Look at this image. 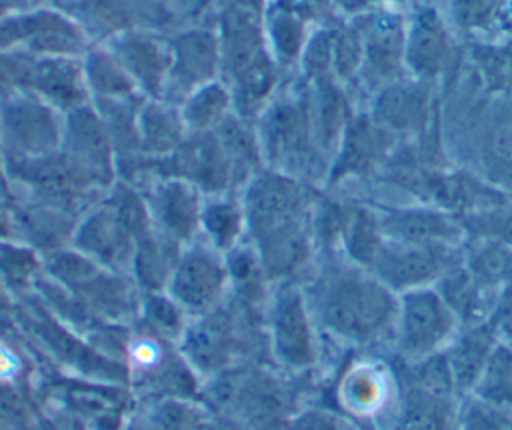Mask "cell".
Returning <instances> with one entry per match:
<instances>
[{"label":"cell","mask_w":512,"mask_h":430,"mask_svg":"<svg viewBox=\"0 0 512 430\" xmlns=\"http://www.w3.org/2000/svg\"><path fill=\"white\" fill-rule=\"evenodd\" d=\"M320 312L334 332L366 342L388 328L396 314V302L378 282L356 272H342L324 284Z\"/></svg>","instance_id":"1"},{"label":"cell","mask_w":512,"mask_h":430,"mask_svg":"<svg viewBox=\"0 0 512 430\" xmlns=\"http://www.w3.org/2000/svg\"><path fill=\"white\" fill-rule=\"evenodd\" d=\"M452 316L444 300L432 292H410L400 312V344L410 356L434 350L450 332Z\"/></svg>","instance_id":"2"},{"label":"cell","mask_w":512,"mask_h":430,"mask_svg":"<svg viewBox=\"0 0 512 430\" xmlns=\"http://www.w3.org/2000/svg\"><path fill=\"white\" fill-rule=\"evenodd\" d=\"M450 264V254L442 246H412L386 248L382 246L374 268L382 280L394 288H406L426 282L440 274Z\"/></svg>","instance_id":"3"},{"label":"cell","mask_w":512,"mask_h":430,"mask_svg":"<svg viewBox=\"0 0 512 430\" xmlns=\"http://www.w3.org/2000/svg\"><path fill=\"white\" fill-rule=\"evenodd\" d=\"M30 92L58 108H78L88 96L82 64L72 56H38L34 60Z\"/></svg>","instance_id":"4"},{"label":"cell","mask_w":512,"mask_h":430,"mask_svg":"<svg viewBox=\"0 0 512 430\" xmlns=\"http://www.w3.org/2000/svg\"><path fill=\"white\" fill-rule=\"evenodd\" d=\"M170 56L172 66L168 82L174 80L180 88L188 90L186 94L212 82L220 64L218 42L204 32L180 36L170 48Z\"/></svg>","instance_id":"5"},{"label":"cell","mask_w":512,"mask_h":430,"mask_svg":"<svg viewBox=\"0 0 512 430\" xmlns=\"http://www.w3.org/2000/svg\"><path fill=\"white\" fill-rule=\"evenodd\" d=\"M30 94L32 92H24L20 100H16V94L10 96V106H6L4 112V126L20 148L42 154L52 146L54 138H58V128L52 106L32 100Z\"/></svg>","instance_id":"6"},{"label":"cell","mask_w":512,"mask_h":430,"mask_svg":"<svg viewBox=\"0 0 512 430\" xmlns=\"http://www.w3.org/2000/svg\"><path fill=\"white\" fill-rule=\"evenodd\" d=\"M114 56L130 74L136 88L140 86L150 94H160L170 78V48H162L154 40L142 36L122 38L114 48Z\"/></svg>","instance_id":"7"},{"label":"cell","mask_w":512,"mask_h":430,"mask_svg":"<svg viewBox=\"0 0 512 430\" xmlns=\"http://www.w3.org/2000/svg\"><path fill=\"white\" fill-rule=\"evenodd\" d=\"M224 282L222 266L206 252H192L182 258L174 272V294L190 308L208 306L220 292Z\"/></svg>","instance_id":"8"},{"label":"cell","mask_w":512,"mask_h":430,"mask_svg":"<svg viewBox=\"0 0 512 430\" xmlns=\"http://www.w3.org/2000/svg\"><path fill=\"white\" fill-rule=\"evenodd\" d=\"M384 232L412 246H442L458 236V226L428 210H394L382 220Z\"/></svg>","instance_id":"9"},{"label":"cell","mask_w":512,"mask_h":430,"mask_svg":"<svg viewBox=\"0 0 512 430\" xmlns=\"http://www.w3.org/2000/svg\"><path fill=\"white\" fill-rule=\"evenodd\" d=\"M70 142L74 150V164L86 172L98 174L108 166V136L100 118L86 106H78L70 114Z\"/></svg>","instance_id":"10"},{"label":"cell","mask_w":512,"mask_h":430,"mask_svg":"<svg viewBox=\"0 0 512 430\" xmlns=\"http://www.w3.org/2000/svg\"><path fill=\"white\" fill-rule=\"evenodd\" d=\"M276 346L292 366H306L312 360V338L298 296H288L278 304Z\"/></svg>","instance_id":"11"},{"label":"cell","mask_w":512,"mask_h":430,"mask_svg":"<svg viewBox=\"0 0 512 430\" xmlns=\"http://www.w3.org/2000/svg\"><path fill=\"white\" fill-rule=\"evenodd\" d=\"M494 350L492 326H478L470 330L446 356L452 382L458 388H470L484 372Z\"/></svg>","instance_id":"12"},{"label":"cell","mask_w":512,"mask_h":430,"mask_svg":"<svg viewBox=\"0 0 512 430\" xmlns=\"http://www.w3.org/2000/svg\"><path fill=\"white\" fill-rule=\"evenodd\" d=\"M156 210L166 232L176 238H186L200 218L196 194L184 182H168L158 192Z\"/></svg>","instance_id":"13"},{"label":"cell","mask_w":512,"mask_h":430,"mask_svg":"<svg viewBox=\"0 0 512 430\" xmlns=\"http://www.w3.org/2000/svg\"><path fill=\"white\" fill-rule=\"evenodd\" d=\"M84 78L88 90L102 98H124L136 90L134 80L124 70L114 52H90L84 58Z\"/></svg>","instance_id":"14"},{"label":"cell","mask_w":512,"mask_h":430,"mask_svg":"<svg viewBox=\"0 0 512 430\" xmlns=\"http://www.w3.org/2000/svg\"><path fill=\"white\" fill-rule=\"evenodd\" d=\"M232 104V94L218 82H208L186 96V104L182 110L184 124L194 130H208L212 126L222 124L228 114V106Z\"/></svg>","instance_id":"15"},{"label":"cell","mask_w":512,"mask_h":430,"mask_svg":"<svg viewBox=\"0 0 512 430\" xmlns=\"http://www.w3.org/2000/svg\"><path fill=\"white\" fill-rule=\"evenodd\" d=\"M184 126L186 124L182 114H176L162 104H148L138 114V128L144 144L150 150H170L174 144L180 142Z\"/></svg>","instance_id":"16"},{"label":"cell","mask_w":512,"mask_h":430,"mask_svg":"<svg viewBox=\"0 0 512 430\" xmlns=\"http://www.w3.org/2000/svg\"><path fill=\"white\" fill-rule=\"evenodd\" d=\"M80 242L88 252L98 254L106 260H112V258H118L124 254V248L128 242V230L118 220L116 214L104 212V214L94 216L84 226V230L80 234Z\"/></svg>","instance_id":"17"},{"label":"cell","mask_w":512,"mask_h":430,"mask_svg":"<svg viewBox=\"0 0 512 430\" xmlns=\"http://www.w3.org/2000/svg\"><path fill=\"white\" fill-rule=\"evenodd\" d=\"M404 430H448L444 396L412 386L404 400Z\"/></svg>","instance_id":"18"},{"label":"cell","mask_w":512,"mask_h":430,"mask_svg":"<svg viewBox=\"0 0 512 430\" xmlns=\"http://www.w3.org/2000/svg\"><path fill=\"white\" fill-rule=\"evenodd\" d=\"M422 114H424V100L416 90L404 88V86L386 90L376 106L378 122L396 130H406L416 126L422 120Z\"/></svg>","instance_id":"19"},{"label":"cell","mask_w":512,"mask_h":430,"mask_svg":"<svg viewBox=\"0 0 512 430\" xmlns=\"http://www.w3.org/2000/svg\"><path fill=\"white\" fill-rule=\"evenodd\" d=\"M480 394L490 404L512 408V350L498 346L480 376Z\"/></svg>","instance_id":"20"},{"label":"cell","mask_w":512,"mask_h":430,"mask_svg":"<svg viewBox=\"0 0 512 430\" xmlns=\"http://www.w3.org/2000/svg\"><path fill=\"white\" fill-rule=\"evenodd\" d=\"M378 154V140L372 128L366 122H356L344 142V150L340 162L334 170V176H342L348 172H364L370 168Z\"/></svg>","instance_id":"21"},{"label":"cell","mask_w":512,"mask_h":430,"mask_svg":"<svg viewBox=\"0 0 512 430\" xmlns=\"http://www.w3.org/2000/svg\"><path fill=\"white\" fill-rule=\"evenodd\" d=\"M478 284L472 278L470 272L462 270H452L444 282H442V296L444 304L460 314L466 320H472L480 312V294H478Z\"/></svg>","instance_id":"22"},{"label":"cell","mask_w":512,"mask_h":430,"mask_svg":"<svg viewBox=\"0 0 512 430\" xmlns=\"http://www.w3.org/2000/svg\"><path fill=\"white\" fill-rule=\"evenodd\" d=\"M348 250L356 260L370 266L374 264L382 250L376 222L362 210L354 212V216L348 222Z\"/></svg>","instance_id":"23"},{"label":"cell","mask_w":512,"mask_h":430,"mask_svg":"<svg viewBox=\"0 0 512 430\" xmlns=\"http://www.w3.org/2000/svg\"><path fill=\"white\" fill-rule=\"evenodd\" d=\"M512 254L498 242L482 246L470 262V274L478 286H492L506 278Z\"/></svg>","instance_id":"24"},{"label":"cell","mask_w":512,"mask_h":430,"mask_svg":"<svg viewBox=\"0 0 512 430\" xmlns=\"http://www.w3.org/2000/svg\"><path fill=\"white\" fill-rule=\"evenodd\" d=\"M236 78V92L238 98H242L244 106H254L256 100H260L272 86V66L264 54H258L248 66H244Z\"/></svg>","instance_id":"25"},{"label":"cell","mask_w":512,"mask_h":430,"mask_svg":"<svg viewBox=\"0 0 512 430\" xmlns=\"http://www.w3.org/2000/svg\"><path fill=\"white\" fill-rule=\"evenodd\" d=\"M34 60L30 56H8L0 52V94L14 96L30 92Z\"/></svg>","instance_id":"26"},{"label":"cell","mask_w":512,"mask_h":430,"mask_svg":"<svg viewBox=\"0 0 512 430\" xmlns=\"http://www.w3.org/2000/svg\"><path fill=\"white\" fill-rule=\"evenodd\" d=\"M464 224L466 228L484 238L512 246V212L508 210H488L480 214H470L464 218Z\"/></svg>","instance_id":"27"},{"label":"cell","mask_w":512,"mask_h":430,"mask_svg":"<svg viewBox=\"0 0 512 430\" xmlns=\"http://www.w3.org/2000/svg\"><path fill=\"white\" fill-rule=\"evenodd\" d=\"M440 52H442V44H440L438 30L434 26H422L418 34H414V42L410 50L412 66L422 74L436 72L442 58Z\"/></svg>","instance_id":"28"},{"label":"cell","mask_w":512,"mask_h":430,"mask_svg":"<svg viewBox=\"0 0 512 430\" xmlns=\"http://www.w3.org/2000/svg\"><path fill=\"white\" fill-rule=\"evenodd\" d=\"M204 224L218 246H228L240 230V214L230 204H216L206 210Z\"/></svg>","instance_id":"29"},{"label":"cell","mask_w":512,"mask_h":430,"mask_svg":"<svg viewBox=\"0 0 512 430\" xmlns=\"http://www.w3.org/2000/svg\"><path fill=\"white\" fill-rule=\"evenodd\" d=\"M344 392H346V400L350 406L366 410L378 402L382 390H380V380L376 378V374L362 368V370L350 374V378L344 384Z\"/></svg>","instance_id":"30"},{"label":"cell","mask_w":512,"mask_h":430,"mask_svg":"<svg viewBox=\"0 0 512 430\" xmlns=\"http://www.w3.org/2000/svg\"><path fill=\"white\" fill-rule=\"evenodd\" d=\"M414 376H416V388H422L438 396H446L450 392V386L454 384L446 356L430 358L416 370Z\"/></svg>","instance_id":"31"},{"label":"cell","mask_w":512,"mask_h":430,"mask_svg":"<svg viewBox=\"0 0 512 430\" xmlns=\"http://www.w3.org/2000/svg\"><path fill=\"white\" fill-rule=\"evenodd\" d=\"M464 430H512V418L496 404L482 402L466 412Z\"/></svg>","instance_id":"32"},{"label":"cell","mask_w":512,"mask_h":430,"mask_svg":"<svg viewBox=\"0 0 512 430\" xmlns=\"http://www.w3.org/2000/svg\"><path fill=\"white\" fill-rule=\"evenodd\" d=\"M34 256L28 250L14 246H0V270L10 282H24L34 272Z\"/></svg>","instance_id":"33"},{"label":"cell","mask_w":512,"mask_h":430,"mask_svg":"<svg viewBox=\"0 0 512 430\" xmlns=\"http://www.w3.org/2000/svg\"><path fill=\"white\" fill-rule=\"evenodd\" d=\"M488 154L494 166L502 170H512V122L510 120L494 128L488 142Z\"/></svg>","instance_id":"34"},{"label":"cell","mask_w":512,"mask_h":430,"mask_svg":"<svg viewBox=\"0 0 512 430\" xmlns=\"http://www.w3.org/2000/svg\"><path fill=\"white\" fill-rule=\"evenodd\" d=\"M294 430H336V424L330 416L320 412H308L300 416L294 424Z\"/></svg>","instance_id":"35"},{"label":"cell","mask_w":512,"mask_h":430,"mask_svg":"<svg viewBox=\"0 0 512 430\" xmlns=\"http://www.w3.org/2000/svg\"><path fill=\"white\" fill-rule=\"evenodd\" d=\"M506 290L500 298V304H498V310L494 314V322H504L512 316V262H510V268H508V274H506Z\"/></svg>","instance_id":"36"},{"label":"cell","mask_w":512,"mask_h":430,"mask_svg":"<svg viewBox=\"0 0 512 430\" xmlns=\"http://www.w3.org/2000/svg\"><path fill=\"white\" fill-rule=\"evenodd\" d=\"M510 334H512V330H510Z\"/></svg>","instance_id":"37"}]
</instances>
